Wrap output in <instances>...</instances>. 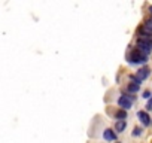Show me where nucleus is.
Returning a JSON list of instances; mask_svg holds the SVG:
<instances>
[{
    "label": "nucleus",
    "mask_w": 152,
    "mask_h": 143,
    "mask_svg": "<svg viewBox=\"0 0 152 143\" xmlns=\"http://www.w3.org/2000/svg\"><path fill=\"white\" fill-rule=\"evenodd\" d=\"M146 61H148V55L140 52L137 48H134L128 55V63L130 64H145Z\"/></svg>",
    "instance_id": "nucleus-1"
},
{
    "label": "nucleus",
    "mask_w": 152,
    "mask_h": 143,
    "mask_svg": "<svg viewBox=\"0 0 152 143\" xmlns=\"http://www.w3.org/2000/svg\"><path fill=\"white\" fill-rule=\"evenodd\" d=\"M137 49L143 52L145 55H149L152 52V39H137Z\"/></svg>",
    "instance_id": "nucleus-2"
},
{
    "label": "nucleus",
    "mask_w": 152,
    "mask_h": 143,
    "mask_svg": "<svg viewBox=\"0 0 152 143\" xmlns=\"http://www.w3.org/2000/svg\"><path fill=\"white\" fill-rule=\"evenodd\" d=\"M118 106L122 109V110H127L133 106V97L127 96V94H121L119 98H118Z\"/></svg>",
    "instance_id": "nucleus-3"
},
{
    "label": "nucleus",
    "mask_w": 152,
    "mask_h": 143,
    "mask_svg": "<svg viewBox=\"0 0 152 143\" xmlns=\"http://www.w3.org/2000/svg\"><path fill=\"white\" fill-rule=\"evenodd\" d=\"M137 118H139V121H140L145 127H148V125L151 124V118H149V115H148L145 110H139V112H137Z\"/></svg>",
    "instance_id": "nucleus-4"
},
{
    "label": "nucleus",
    "mask_w": 152,
    "mask_h": 143,
    "mask_svg": "<svg viewBox=\"0 0 152 143\" xmlns=\"http://www.w3.org/2000/svg\"><path fill=\"white\" fill-rule=\"evenodd\" d=\"M149 75H151V70H149L148 67H142V69L137 72V75H136V76H137V78L143 82L145 79H148V78H149Z\"/></svg>",
    "instance_id": "nucleus-5"
},
{
    "label": "nucleus",
    "mask_w": 152,
    "mask_h": 143,
    "mask_svg": "<svg viewBox=\"0 0 152 143\" xmlns=\"http://www.w3.org/2000/svg\"><path fill=\"white\" fill-rule=\"evenodd\" d=\"M103 137H104V140H107V142H115V140H116V133H115L113 130L107 128V130H104Z\"/></svg>",
    "instance_id": "nucleus-6"
},
{
    "label": "nucleus",
    "mask_w": 152,
    "mask_h": 143,
    "mask_svg": "<svg viewBox=\"0 0 152 143\" xmlns=\"http://www.w3.org/2000/svg\"><path fill=\"white\" fill-rule=\"evenodd\" d=\"M143 31H146V33L152 34V18L146 20V23H145V26H143Z\"/></svg>",
    "instance_id": "nucleus-7"
},
{
    "label": "nucleus",
    "mask_w": 152,
    "mask_h": 143,
    "mask_svg": "<svg viewBox=\"0 0 152 143\" xmlns=\"http://www.w3.org/2000/svg\"><path fill=\"white\" fill-rule=\"evenodd\" d=\"M125 127H127V122H125V121H118V122L115 124V130L119 131V133H122V131L125 130Z\"/></svg>",
    "instance_id": "nucleus-8"
},
{
    "label": "nucleus",
    "mask_w": 152,
    "mask_h": 143,
    "mask_svg": "<svg viewBox=\"0 0 152 143\" xmlns=\"http://www.w3.org/2000/svg\"><path fill=\"white\" fill-rule=\"evenodd\" d=\"M115 118L118 119V121H125V118H127V113H125V110H118L116 113H115Z\"/></svg>",
    "instance_id": "nucleus-9"
},
{
    "label": "nucleus",
    "mask_w": 152,
    "mask_h": 143,
    "mask_svg": "<svg viewBox=\"0 0 152 143\" xmlns=\"http://www.w3.org/2000/svg\"><path fill=\"white\" fill-rule=\"evenodd\" d=\"M127 90H128L130 93H137V91L140 90V85H137V84H134V82H131V84H128V87H127Z\"/></svg>",
    "instance_id": "nucleus-10"
},
{
    "label": "nucleus",
    "mask_w": 152,
    "mask_h": 143,
    "mask_svg": "<svg viewBox=\"0 0 152 143\" xmlns=\"http://www.w3.org/2000/svg\"><path fill=\"white\" fill-rule=\"evenodd\" d=\"M130 79H131V82H134V84H137V85H140V84H142V81H140V79H139L136 75H134V76H131Z\"/></svg>",
    "instance_id": "nucleus-11"
},
{
    "label": "nucleus",
    "mask_w": 152,
    "mask_h": 143,
    "mask_svg": "<svg viewBox=\"0 0 152 143\" xmlns=\"http://www.w3.org/2000/svg\"><path fill=\"white\" fill-rule=\"evenodd\" d=\"M142 134V128H134V131H133V136H140Z\"/></svg>",
    "instance_id": "nucleus-12"
},
{
    "label": "nucleus",
    "mask_w": 152,
    "mask_h": 143,
    "mask_svg": "<svg viewBox=\"0 0 152 143\" xmlns=\"http://www.w3.org/2000/svg\"><path fill=\"white\" fill-rule=\"evenodd\" d=\"M146 110H152V97L149 98V101H148V104H146Z\"/></svg>",
    "instance_id": "nucleus-13"
},
{
    "label": "nucleus",
    "mask_w": 152,
    "mask_h": 143,
    "mask_svg": "<svg viewBox=\"0 0 152 143\" xmlns=\"http://www.w3.org/2000/svg\"><path fill=\"white\" fill-rule=\"evenodd\" d=\"M142 97H143V98H151V91H145Z\"/></svg>",
    "instance_id": "nucleus-14"
},
{
    "label": "nucleus",
    "mask_w": 152,
    "mask_h": 143,
    "mask_svg": "<svg viewBox=\"0 0 152 143\" xmlns=\"http://www.w3.org/2000/svg\"><path fill=\"white\" fill-rule=\"evenodd\" d=\"M149 12H151V14H152V6H149Z\"/></svg>",
    "instance_id": "nucleus-15"
}]
</instances>
